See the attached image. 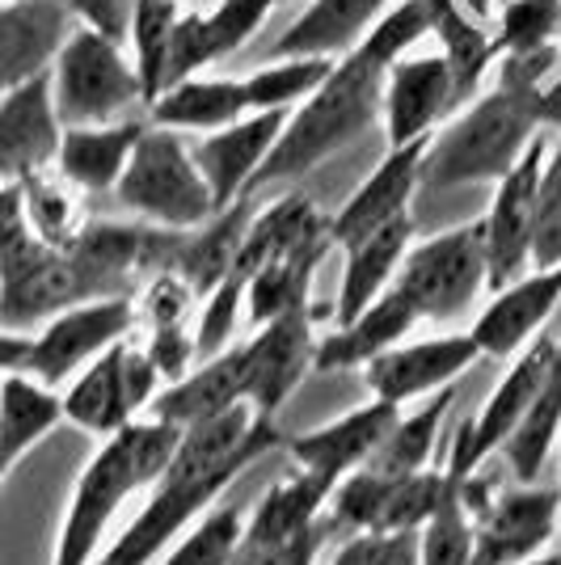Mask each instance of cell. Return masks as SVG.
<instances>
[{"instance_id": "6da1fadb", "label": "cell", "mask_w": 561, "mask_h": 565, "mask_svg": "<svg viewBox=\"0 0 561 565\" xmlns=\"http://www.w3.org/2000/svg\"><path fill=\"white\" fill-rule=\"evenodd\" d=\"M279 444V418H262L250 405H236L211 423L182 430L173 460L148 486L152 494L140 507V515L97 553L94 565H152L157 553L178 541L211 502H220V494L241 472Z\"/></svg>"}, {"instance_id": "7a4b0ae2", "label": "cell", "mask_w": 561, "mask_h": 565, "mask_svg": "<svg viewBox=\"0 0 561 565\" xmlns=\"http://www.w3.org/2000/svg\"><path fill=\"white\" fill-rule=\"evenodd\" d=\"M549 131H561L558 72L540 85L494 72L490 89H477L435 127L422 157V186H494L523 157V148Z\"/></svg>"}, {"instance_id": "3957f363", "label": "cell", "mask_w": 561, "mask_h": 565, "mask_svg": "<svg viewBox=\"0 0 561 565\" xmlns=\"http://www.w3.org/2000/svg\"><path fill=\"white\" fill-rule=\"evenodd\" d=\"M178 439H182L178 426L148 414L102 439L72 481L68 507L51 544V565H94L115 515L161 477L165 465L173 460Z\"/></svg>"}, {"instance_id": "277c9868", "label": "cell", "mask_w": 561, "mask_h": 565, "mask_svg": "<svg viewBox=\"0 0 561 565\" xmlns=\"http://www.w3.org/2000/svg\"><path fill=\"white\" fill-rule=\"evenodd\" d=\"M384 64L372 60L363 47H351L347 55L334 60L329 76L287 110L279 140L271 148V157L254 173V199L262 186H279L296 182L313 169L338 157L347 143H354L368 127L380 122V89H384Z\"/></svg>"}, {"instance_id": "5b68a950", "label": "cell", "mask_w": 561, "mask_h": 565, "mask_svg": "<svg viewBox=\"0 0 561 565\" xmlns=\"http://www.w3.org/2000/svg\"><path fill=\"white\" fill-rule=\"evenodd\" d=\"M81 300L68 249L47 245L25 224L18 186H0V326L30 330Z\"/></svg>"}, {"instance_id": "8992f818", "label": "cell", "mask_w": 561, "mask_h": 565, "mask_svg": "<svg viewBox=\"0 0 561 565\" xmlns=\"http://www.w3.org/2000/svg\"><path fill=\"white\" fill-rule=\"evenodd\" d=\"M115 199L123 212L140 215L152 228L187 233L215 215V199L208 178L194 166V152L182 140V131L169 127H144V136L131 148V161L115 182Z\"/></svg>"}, {"instance_id": "52a82bcc", "label": "cell", "mask_w": 561, "mask_h": 565, "mask_svg": "<svg viewBox=\"0 0 561 565\" xmlns=\"http://www.w3.org/2000/svg\"><path fill=\"white\" fill-rule=\"evenodd\" d=\"M47 76L51 102L64 127L115 122L144 106V85L131 55H123V43L97 34L89 25H72Z\"/></svg>"}, {"instance_id": "ba28073f", "label": "cell", "mask_w": 561, "mask_h": 565, "mask_svg": "<svg viewBox=\"0 0 561 565\" xmlns=\"http://www.w3.org/2000/svg\"><path fill=\"white\" fill-rule=\"evenodd\" d=\"M401 296L414 305L419 321H456L477 305V296L490 287L486 279V241L481 220H468L456 228L414 241L401 258L393 279Z\"/></svg>"}, {"instance_id": "9c48e42d", "label": "cell", "mask_w": 561, "mask_h": 565, "mask_svg": "<svg viewBox=\"0 0 561 565\" xmlns=\"http://www.w3.org/2000/svg\"><path fill=\"white\" fill-rule=\"evenodd\" d=\"M136 330V300L131 296H97L81 305L60 308L39 330L30 333L25 367L51 388H64L85 363H94L102 351L131 338Z\"/></svg>"}, {"instance_id": "30bf717a", "label": "cell", "mask_w": 561, "mask_h": 565, "mask_svg": "<svg viewBox=\"0 0 561 565\" xmlns=\"http://www.w3.org/2000/svg\"><path fill=\"white\" fill-rule=\"evenodd\" d=\"M338 481H329L321 472L296 469L275 486H266V494L257 498L254 515H245L241 541H236L233 565H292L296 553L313 536H321V515L329 507Z\"/></svg>"}, {"instance_id": "8fae6325", "label": "cell", "mask_w": 561, "mask_h": 565, "mask_svg": "<svg viewBox=\"0 0 561 565\" xmlns=\"http://www.w3.org/2000/svg\"><path fill=\"white\" fill-rule=\"evenodd\" d=\"M313 354H317V308L313 305H296L254 326V338L241 342L245 405L262 418H279V409L313 372Z\"/></svg>"}, {"instance_id": "7c38bea8", "label": "cell", "mask_w": 561, "mask_h": 565, "mask_svg": "<svg viewBox=\"0 0 561 565\" xmlns=\"http://www.w3.org/2000/svg\"><path fill=\"white\" fill-rule=\"evenodd\" d=\"M544 152H549V136H537L523 148V157L494 182V199L481 215L490 291L519 279L532 266V228H537V190Z\"/></svg>"}, {"instance_id": "4fadbf2b", "label": "cell", "mask_w": 561, "mask_h": 565, "mask_svg": "<svg viewBox=\"0 0 561 565\" xmlns=\"http://www.w3.org/2000/svg\"><path fill=\"white\" fill-rule=\"evenodd\" d=\"M561 523V490L515 481L473 515V565H511L544 553Z\"/></svg>"}, {"instance_id": "5bb4252c", "label": "cell", "mask_w": 561, "mask_h": 565, "mask_svg": "<svg viewBox=\"0 0 561 565\" xmlns=\"http://www.w3.org/2000/svg\"><path fill=\"white\" fill-rule=\"evenodd\" d=\"M481 359L477 342L465 333H435V338H419V342H398L384 354H375L363 367V384L368 393L389 405H414L444 388H456V380Z\"/></svg>"}, {"instance_id": "9a60e30c", "label": "cell", "mask_w": 561, "mask_h": 565, "mask_svg": "<svg viewBox=\"0 0 561 565\" xmlns=\"http://www.w3.org/2000/svg\"><path fill=\"white\" fill-rule=\"evenodd\" d=\"M452 110H456V89L440 47H414L389 64L380 89V127L389 148L435 136V127Z\"/></svg>"}, {"instance_id": "2e32d148", "label": "cell", "mask_w": 561, "mask_h": 565, "mask_svg": "<svg viewBox=\"0 0 561 565\" xmlns=\"http://www.w3.org/2000/svg\"><path fill=\"white\" fill-rule=\"evenodd\" d=\"M561 305V266H528L519 279L490 291V305L468 326L481 359H511L540 330H549Z\"/></svg>"}, {"instance_id": "e0dca14e", "label": "cell", "mask_w": 561, "mask_h": 565, "mask_svg": "<svg viewBox=\"0 0 561 565\" xmlns=\"http://www.w3.org/2000/svg\"><path fill=\"white\" fill-rule=\"evenodd\" d=\"M426 143H431V136L414 143H398V148H389L380 157V166L363 178V186L329 215V241H334V249H347L359 236H368L375 228L401 220V215H410V203H414V194L422 190Z\"/></svg>"}, {"instance_id": "ac0fdd59", "label": "cell", "mask_w": 561, "mask_h": 565, "mask_svg": "<svg viewBox=\"0 0 561 565\" xmlns=\"http://www.w3.org/2000/svg\"><path fill=\"white\" fill-rule=\"evenodd\" d=\"M271 0H215L211 9H190L178 13L173 39H169V76L165 89L187 81L194 72H208L224 64L229 55L254 39L262 22L271 18Z\"/></svg>"}, {"instance_id": "d6986e66", "label": "cell", "mask_w": 561, "mask_h": 565, "mask_svg": "<svg viewBox=\"0 0 561 565\" xmlns=\"http://www.w3.org/2000/svg\"><path fill=\"white\" fill-rule=\"evenodd\" d=\"M283 122H287V110H250L229 127H215L208 136H199L190 152H194L199 173L208 178L215 212L236 203V199H250L254 173L271 157Z\"/></svg>"}, {"instance_id": "ffe728a7", "label": "cell", "mask_w": 561, "mask_h": 565, "mask_svg": "<svg viewBox=\"0 0 561 565\" xmlns=\"http://www.w3.org/2000/svg\"><path fill=\"white\" fill-rule=\"evenodd\" d=\"M64 122L51 102V76H34L0 94V186L55 166Z\"/></svg>"}, {"instance_id": "44dd1931", "label": "cell", "mask_w": 561, "mask_h": 565, "mask_svg": "<svg viewBox=\"0 0 561 565\" xmlns=\"http://www.w3.org/2000/svg\"><path fill=\"white\" fill-rule=\"evenodd\" d=\"M558 338L561 333L540 330L523 351H515L511 359H507V372L494 384V393L486 397V405L465 423L468 465L481 469L494 451L502 448V439L511 435V426L523 418V409L532 405L537 388L544 384V376H549V363H553V354H558Z\"/></svg>"}, {"instance_id": "7402d4cb", "label": "cell", "mask_w": 561, "mask_h": 565, "mask_svg": "<svg viewBox=\"0 0 561 565\" xmlns=\"http://www.w3.org/2000/svg\"><path fill=\"white\" fill-rule=\"evenodd\" d=\"M401 405H389L380 397H368L347 414H338L334 423H321L313 430H300L287 439V451L296 460V469L321 472L329 481H342L347 472L363 469L375 456L380 439L389 435V426L398 423Z\"/></svg>"}, {"instance_id": "603a6c76", "label": "cell", "mask_w": 561, "mask_h": 565, "mask_svg": "<svg viewBox=\"0 0 561 565\" xmlns=\"http://www.w3.org/2000/svg\"><path fill=\"white\" fill-rule=\"evenodd\" d=\"M236 405H245V359H241V342H229L224 351L199 359L187 376L169 380L148 405V418L190 430Z\"/></svg>"}, {"instance_id": "cb8c5ba5", "label": "cell", "mask_w": 561, "mask_h": 565, "mask_svg": "<svg viewBox=\"0 0 561 565\" xmlns=\"http://www.w3.org/2000/svg\"><path fill=\"white\" fill-rule=\"evenodd\" d=\"M72 25L64 0H0V94L51 72Z\"/></svg>"}, {"instance_id": "d4e9b609", "label": "cell", "mask_w": 561, "mask_h": 565, "mask_svg": "<svg viewBox=\"0 0 561 565\" xmlns=\"http://www.w3.org/2000/svg\"><path fill=\"white\" fill-rule=\"evenodd\" d=\"M419 326L414 305L401 296L398 287H389L380 300L354 312L351 321H338L326 338H317V354H313V372H363L375 354H384L389 347H398L410 338V330Z\"/></svg>"}, {"instance_id": "484cf974", "label": "cell", "mask_w": 561, "mask_h": 565, "mask_svg": "<svg viewBox=\"0 0 561 565\" xmlns=\"http://www.w3.org/2000/svg\"><path fill=\"white\" fill-rule=\"evenodd\" d=\"M127 342V338H123ZM123 342H115L110 351H102L94 363H85L76 376L60 388L64 401V423L76 426L89 439H110L127 423L140 418L131 388H127V367H123Z\"/></svg>"}, {"instance_id": "4316f807", "label": "cell", "mask_w": 561, "mask_h": 565, "mask_svg": "<svg viewBox=\"0 0 561 565\" xmlns=\"http://www.w3.org/2000/svg\"><path fill=\"white\" fill-rule=\"evenodd\" d=\"M414 245V215H401L393 224L359 236L342 249V279H338V300H334V326L351 321L354 312L380 300L401 270V258Z\"/></svg>"}, {"instance_id": "83f0119b", "label": "cell", "mask_w": 561, "mask_h": 565, "mask_svg": "<svg viewBox=\"0 0 561 565\" xmlns=\"http://www.w3.org/2000/svg\"><path fill=\"white\" fill-rule=\"evenodd\" d=\"M144 118H115V122H85V127H64L55 169L85 194H106L115 190L123 169L131 161V148L144 136Z\"/></svg>"}, {"instance_id": "f1b7e54d", "label": "cell", "mask_w": 561, "mask_h": 565, "mask_svg": "<svg viewBox=\"0 0 561 565\" xmlns=\"http://www.w3.org/2000/svg\"><path fill=\"white\" fill-rule=\"evenodd\" d=\"M241 115H250L245 85L241 76H220V72H194L148 102V122L182 136H208Z\"/></svg>"}, {"instance_id": "f546056e", "label": "cell", "mask_w": 561, "mask_h": 565, "mask_svg": "<svg viewBox=\"0 0 561 565\" xmlns=\"http://www.w3.org/2000/svg\"><path fill=\"white\" fill-rule=\"evenodd\" d=\"M393 0H308V9L275 39L271 55H326L338 60L372 30Z\"/></svg>"}, {"instance_id": "4dcf8cb0", "label": "cell", "mask_w": 561, "mask_h": 565, "mask_svg": "<svg viewBox=\"0 0 561 565\" xmlns=\"http://www.w3.org/2000/svg\"><path fill=\"white\" fill-rule=\"evenodd\" d=\"M60 426H64L60 388H51L22 367L0 376V451L13 469L39 444H47Z\"/></svg>"}, {"instance_id": "1f68e13d", "label": "cell", "mask_w": 561, "mask_h": 565, "mask_svg": "<svg viewBox=\"0 0 561 565\" xmlns=\"http://www.w3.org/2000/svg\"><path fill=\"white\" fill-rule=\"evenodd\" d=\"M250 215H254V199H236L211 220H203L199 228H187L178 236L169 270H178L194 287V296H208L215 282L236 270V254H241V241L250 228Z\"/></svg>"}, {"instance_id": "d6a6232c", "label": "cell", "mask_w": 561, "mask_h": 565, "mask_svg": "<svg viewBox=\"0 0 561 565\" xmlns=\"http://www.w3.org/2000/svg\"><path fill=\"white\" fill-rule=\"evenodd\" d=\"M431 4V39L440 43V55L452 72L456 110L486 85L494 68V30L477 22L461 0H426Z\"/></svg>"}, {"instance_id": "836d02e7", "label": "cell", "mask_w": 561, "mask_h": 565, "mask_svg": "<svg viewBox=\"0 0 561 565\" xmlns=\"http://www.w3.org/2000/svg\"><path fill=\"white\" fill-rule=\"evenodd\" d=\"M558 439H561V338H558V354L549 363V376L537 388L532 405L523 409V418L511 426V435L502 439L498 456L507 460L515 481L528 486V481H537L540 472H544L549 456L558 451Z\"/></svg>"}, {"instance_id": "e575fe53", "label": "cell", "mask_w": 561, "mask_h": 565, "mask_svg": "<svg viewBox=\"0 0 561 565\" xmlns=\"http://www.w3.org/2000/svg\"><path fill=\"white\" fill-rule=\"evenodd\" d=\"M452 401H456V388H444L435 397L419 401V409H401L398 423L389 426V435L380 439L375 456L363 465V469H375L384 477H405V472H419L426 465H435V451H440V435H444V423L452 414Z\"/></svg>"}, {"instance_id": "d590c367", "label": "cell", "mask_w": 561, "mask_h": 565, "mask_svg": "<svg viewBox=\"0 0 561 565\" xmlns=\"http://www.w3.org/2000/svg\"><path fill=\"white\" fill-rule=\"evenodd\" d=\"M13 186H18V203H22L25 224L43 236L47 245L64 249L89 224V215H85V190L72 186L55 166L30 173V178L13 182Z\"/></svg>"}, {"instance_id": "8d00e7d4", "label": "cell", "mask_w": 561, "mask_h": 565, "mask_svg": "<svg viewBox=\"0 0 561 565\" xmlns=\"http://www.w3.org/2000/svg\"><path fill=\"white\" fill-rule=\"evenodd\" d=\"M329 68H334V60L326 55H271L266 64L241 76L245 102H250V110H292L326 81Z\"/></svg>"}, {"instance_id": "74e56055", "label": "cell", "mask_w": 561, "mask_h": 565, "mask_svg": "<svg viewBox=\"0 0 561 565\" xmlns=\"http://www.w3.org/2000/svg\"><path fill=\"white\" fill-rule=\"evenodd\" d=\"M182 4L178 0H136V18H131V64L144 85V106L165 89L169 76V39L178 25Z\"/></svg>"}, {"instance_id": "f35d334b", "label": "cell", "mask_w": 561, "mask_h": 565, "mask_svg": "<svg viewBox=\"0 0 561 565\" xmlns=\"http://www.w3.org/2000/svg\"><path fill=\"white\" fill-rule=\"evenodd\" d=\"M241 527H245L241 502H211L208 511L165 548L161 565H233Z\"/></svg>"}, {"instance_id": "ab89813d", "label": "cell", "mask_w": 561, "mask_h": 565, "mask_svg": "<svg viewBox=\"0 0 561 565\" xmlns=\"http://www.w3.org/2000/svg\"><path fill=\"white\" fill-rule=\"evenodd\" d=\"M553 43H561V0H502L494 18V60Z\"/></svg>"}, {"instance_id": "60d3db41", "label": "cell", "mask_w": 561, "mask_h": 565, "mask_svg": "<svg viewBox=\"0 0 561 565\" xmlns=\"http://www.w3.org/2000/svg\"><path fill=\"white\" fill-rule=\"evenodd\" d=\"M426 39H431V4L426 0H398L375 18L372 30L359 39V47L389 68L393 60L422 47Z\"/></svg>"}, {"instance_id": "b9f144b4", "label": "cell", "mask_w": 561, "mask_h": 565, "mask_svg": "<svg viewBox=\"0 0 561 565\" xmlns=\"http://www.w3.org/2000/svg\"><path fill=\"white\" fill-rule=\"evenodd\" d=\"M199 300L203 305H199V321H194V351H199V359H208V354L224 351L233 342L236 317L245 312V275L241 270L224 275Z\"/></svg>"}, {"instance_id": "7bdbcfd3", "label": "cell", "mask_w": 561, "mask_h": 565, "mask_svg": "<svg viewBox=\"0 0 561 565\" xmlns=\"http://www.w3.org/2000/svg\"><path fill=\"white\" fill-rule=\"evenodd\" d=\"M532 266H561V143L544 152V166H540Z\"/></svg>"}, {"instance_id": "ee69618b", "label": "cell", "mask_w": 561, "mask_h": 565, "mask_svg": "<svg viewBox=\"0 0 561 565\" xmlns=\"http://www.w3.org/2000/svg\"><path fill=\"white\" fill-rule=\"evenodd\" d=\"M329 565H419V532H351Z\"/></svg>"}, {"instance_id": "f6af8a7d", "label": "cell", "mask_w": 561, "mask_h": 565, "mask_svg": "<svg viewBox=\"0 0 561 565\" xmlns=\"http://www.w3.org/2000/svg\"><path fill=\"white\" fill-rule=\"evenodd\" d=\"M148 354H152V363H157V372H161V380L169 384V380L187 376L190 367H194V359H199V351H194V330L187 326H161V330H148Z\"/></svg>"}, {"instance_id": "bcb514c9", "label": "cell", "mask_w": 561, "mask_h": 565, "mask_svg": "<svg viewBox=\"0 0 561 565\" xmlns=\"http://www.w3.org/2000/svg\"><path fill=\"white\" fill-rule=\"evenodd\" d=\"M76 25H89L97 34L127 43L131 34V18H136V0H64Z\"/></svg>"}, {"instance_id": "7dc6e473", "label": "cell", "mask_w": 561, "mask_h": 565, "mask_svg": "<svg viewBox=\"0 0 561 565\" xmlns=\"http://www.w3.org/2000/svg\"><path fill=\"white\" fill-rule=\"evenodd\" d=\"M25 351H30V333L0 326V376L25 367Z\"/></svg>"}, {"instance_id": "c3c4849f", "label": "cell", "mask_w": 561, "mask_h": 565, "mask_svg": "<svg viewBox=\"0 0 561 565\" xmlns=\"http://www.w3.org/2000/svg\"><path fill=\"white\" fill-rule=\"evenodd\" d=\"M321 544H326V532H321V536H313V541H308L305 548L296 553V562H292V565H317V553H321Z\"/></svg>"}, {"instance_id": "681fc988", "label": "cell", "mask_w": 561, "mask_h": 565, "mask_svg": "<svg viewBox=\"0 0 561 565\" xmlns=\"http://www.w3.org/2000/svg\"><path fill=\"white\" fill-rule=\"evenodd\" d=\"M511 565H561V553H532V557H523V562H511Z\"/></svg>"}, {"instance_id": "f907efd6", "label": "cell", "mask_w": 561, "mask_h": 565, "mask_svg": "<svg viewBox=\"0 0 561 565\" xmlns=\"http://www.w3.org/2000/svg\"><path fill=\"white\" fill-rule=\"evenodd\" d=\"M9 472H13V465L4 460V451H0V490H4V481H9Z\"/></svg>"}, {"instance_id": "816d5d0a", "label": "cell", "mask_w": 561, "mask_h": 565, "mask_svg": "<svg viewBox=\"0 0 561 565\" xmlns=\"http://www.w3.org/2000/svg\"><path fill=\"white\" fill-rule=\"evenodd\" d=\"M271 4H287V0H271Z\"/></svg>"}, {"instance_id": "f5cc1de1", "label": "cell", "mask_w": 561, "mask_h": 565, "mask_svg": "<svg viewBox=\"0 0 561 565\" xmlns=\"http://www.w3.org/2000/svg\"><path fill=\"white\" fill-rule=\"evenodd\" d=\"M558 460H561V439H558Z\"/></svg>"}]
</instances>
